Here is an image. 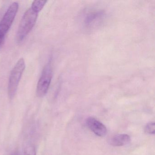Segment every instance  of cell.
<instances>
[{
  "label": "cell",
  "mask_w": 155,
  "mask_h": 155,
  "mask_svg": "<svg viewBox=\"0 0 155 155\" xmlns=\"http://www.w3.org/2000/svg\"><path fill=\"white\" fill-rule=\"evenodd\" d=\"M104 13L101 11H94L86 14L84 18V25L88 29L98 26L104 18Z\"/></svg>",
  "instance_id": "5b68a950"
},
{
  "label": "cell",
  "mask_w": 155,
  "mask_h": 155,
  "mask_svg": "<svg viewBox=\"0 0 155 155\" xmlns=\"http://www.w3.org/2000/svg\"><path fill=\"white\" fill-rule=\"evenodd\" d=\"M23 155H36V148L32 145H28L24 150Z\"/></svg>",
  "instance_id": "9c48e42d"
},
{
  "label": "cell",
  "mask_w": 155,
  "mask_h": 155,
  "mask_svg": "<svg viewBox=\"0 0 155 155\" xmlns=\"http://www.w3.org/2000/svg\"><path fill=\"white\" fill-rule=\"evenodd\" d=\"M38 13L35 12L31 8L25 12L21 18L17 31V39L21 42L29 33L36 23Z\"/></svg>",
  "instance_id": "6da1fadb"
},
{
  "label": "cell",
  "mask_w": 155,
  "mask_h": 155,
  "mask_svg": "<svg viewBox=\"0 0 155 155\" xmlns=\"http://www.w3.org/2000/svg\"><path fill=\"white\" fill-rule=\"evenodd\" d=\"M145 131L148 134H154L155 132V123L150 122L147 124L145 127Z\"/></svg>",
  "instance_id": "30bf717a"
},
{
  "label": "cell",
  "mask_w": 155,
  "mask_h": 155,
  "mask_svg": "<svg viewBox=\"0 0 155 155\" xmlns=\"http://www.w3.org/2000/svg\"><path fill=\"white\" fill-rule=\"evenodd\" d=\"M5 38H4V37H0V48H1V47L3 45V43H4Z\"/></svg>",
  "instance_id": "8fae6325"
},
{
  "label": "cell",
  "mask_w": 155,
  "mask_h": 155,
  "mask_svg": "<svg viewBox=\"0 0 155 155\" xmlns=\"http://www.w3.org/2000/svg\"><path fill=\"white\" fill-rule=\"evenodd\" d=\"M52 78V68L50 61L44 67L37 84L36 94L39 97H44L48 90Z\"/></svg>",
  "instance_id": "3957f363"
},
{
  "label": "cell",
  "mask_w": 155,
  "mask_h": 155,
  "mask_svg": "<svg viewBox=\"0 0 155 155\" xmlns=\"http://www.w3.org/2000/svg\"><path fill=\"white\" fill-rule=\"evenodd\" d=\"M130 138L127 134H119L114 136L111 140L110 144L114 147H121L127 145L130 142Z\"/></svg>",
  "instance_id": "52a82bcc"
},
{
  "label": "cell",
  "mask_w": 155,
  "mask_h": 155,
  "mask_svg": "<svg viewBox=\"0 0 155 155\" xmlns=\"http://www.w3.org/2000/svg\"><path fill=\"white\" fill-rule=\"evenodd\" d=\"M87 124L91 130L99 137H104L107 134V129L105 125L94 118H89Z\"/></svg>",
  "instance_id": "8992f818"
},
{
  "label": "cell",
  "mask_w": 155,
  "mask_h": 155,
  "mask_svg": "<svg viewBox=\"0 0 155 155\" xmlns=\"http://www.w3.org/2000/svg\"><path fill=\"white\" fill-rule=\"evenodd\" d=\"M12 155H20L19 153L18 152H14Z\"/></svg>",
  "instance_id": "7c38bea8"
},
{
  "label": "cell",
  "mask_w": 155,
  "mask_h": 155,
  "mask_svg": "<svg viewBox=\"0 0 155 155\" xmlns=\"http://www.w3.org/2000/svg\"><path fill=\"white\" fill-rule=\"evenodd\" d=\"M19 5L13 2L9 7L0 21V37L5 38L10 29L18 10Z\"/></svg>",
  "instance_id": "277c9868"
},
{
  "label": "cell",
  "mask_w": 155,
  "mask_h": 155,
  "mask_svg": "<svg viewBox=\"0 0 155 155\" xmlns=\"http://www.w3.org/2000/svg\"><path fill=\"white\" fill-rule=\"evenodd\" d=\"M47 2V1H34L31 8L35 12L39 13L44 8Z\"/></svg>",
  "instance_id": "ba28073f"
},
{
  "label": "cell",
  "mask_w": 155,
  "mask_h": 155,
  "mask_svg": "<svg viewBox=\"0 0 155 155\" xmlns=\"http://www.w3.org/2000/svg\"><path fill=\"white\" fill-rule=\"evenodd\" d=\"M25 67V61L21 58L18 61L11 72L8 85V95L11 99H12L16 95Z\"/></svg>",
  "instance_id": "7a4b0ae2"
}]
</instances>
